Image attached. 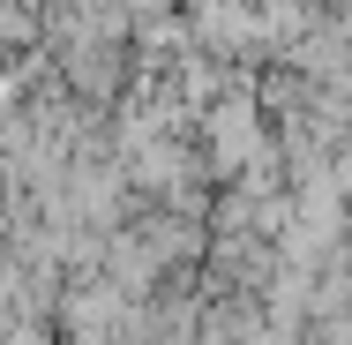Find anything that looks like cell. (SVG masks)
Here are the masks:
<instances>
[{
	"mask_svg": "<svg viewBox=\"0 0 352 345\" xmlns=\"http://www.w3.org/2000/svg\"><path fill=\"white\" fill-rule=\"evenodd\" d=\"M195 128H203V158H210V180H240L248 165H263V158H278V143L263 128V98L255 90H217L210 105L195 113Z\"/></svg>",
	"mask_w": 352,
	"mask_h": 345,
	"instance_id": "1",
	"label": "cell"
}]
</instances>
